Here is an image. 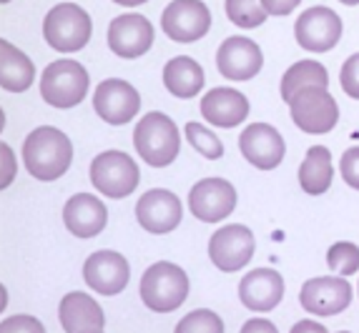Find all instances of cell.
<instances>
[{
    "instance_id": "cell-33",
    "label": "cell",
    "mask_w": 359,
    "mask_h": 333,
    "mask_svg": "<svg viewBox=\"0 0 359 333\" xmlns=\"http://www.w3.org/2000/svg\"><path fill=\"white\" fill-rule=\"evenodd\" d=\"M3 331H43V323L36 321V318H30V316H15V318H8L3 321Z\"/></svg>"
},
{
    "instance_id": "cell-26",
    "label": "cell",
    "mask_w": 359,
    "mask_h": 333,
    "mask_svg": "<svg viewBox=\"0 0 359 333\" xmlns=\"http://www.w3.org/2000/svg\"><path fill=\"white\" fill-rule=\"evenodd\" d=\"M306 85H322L327 88L330 85V76H327V68L322 63H314V60H299L294 63L282 78V98L284 101H292L294 93H299Z\"/></svg>"
},
{
    "instance_id": "cell-35",
    "label": "cell",
    "mask_w": 359,
    "mask_h": 333,
    "mask_svg": "<svg viewBox=\"0 0 359 333\" xmlns=\"http://www.w3.org/2000/svg\"><path fill=\"white\" fill-rule=\"evenodd\" d=\"M0 150H3V188H8L11 180L15 178V158H13L11 148H8L6 143L0 146Z\"/></svg>"
},
{
    "instance_id": "cell-20",
    "label": "cell",
    "mask_w": 359,
    "mask_h": 333,
    "mask_svg": "<svg viewBox=\"0 0 359 333\" xmlns=\"http://www.w3.org/2000/svg\"><path fill=\"white\" fill-rule=\"evenodd\" d=\"M108 211L96 196L76 193L63 208V223L78 238H93L106 228Z\"/></svg>"
},
{
    "instance_id": "cell-41",
    "label": "cell",
    "mask_w": 359,
    "mask_h": 333,
    "mask_svg": "<svg viewBox=\"0 0 359 333\" xmlns=\"http://www.w3.org/2000/svg\"><path fill=\"white\" fill-rule=\"evenodd\" d=\"M357 291H359V288H357Z\"/></svg>"
},
{
    "instance_id": "cell-8",
    "label": "cell",
    "mask_w": 359,
    "mask_h": 333,
    "mask_svg": "<svg viewBox=\"0 0 359 333\" xmlns=\"http://www.w3.org/2000/svg\"><path fill=\"white\" fill-rule=\"evenodd\" d=\"M294 36H297V43L304 50H309V53H327V50H332L339 43L341 20L327 6L309 8V10H304L297 18Z\"/></svg>"
},
{
    "instance_id": "cell-15",
    "label": "cell",
    "mask_w": 359,
    "mask_h": 333,
    "mask_svg": "<svg viewBox=\"0 0 359 333\" xmlns=\"http://www.w3.org/2000/svg\"><path fill=\"white\" fill-rule=\"evenodd\" d=\"M264 66L262 48L244 36H233L219 45L216 50V68L229 80H249Z\"/></svg>"
},
{
    "instance_id": "cell-30",
    "label": "cell",
    "mask_w": 359,
    "mask_h": 333,
    "mask_svg": "<svg viewBox=\"0 0 359 333\" xmlns=\"http://www.w3.org/2000/svg\"><path fill=\"white\" fill-rule=\"evenodd\" d=\"M179 333H191V331H204V333H222L224 331V321L214 311H194L186 318H181L179 326H176Z\"/></svg>"
},
{
    "instance_id": "cell-5",
    "label": "cell",
    "mask_w": 359,
    "mask_h": 333,
    "mask_svg": "<svg viewBox=\"0 0 359 333\" xmlns=\"http://www.w3.org/2000/svg\"><path fill=\"white\" fill-rule=\"evenodd\" d=\"M88 71L76 60H55L50 63L41 78L43 101L53 108H73L83 101L88 93Z\"/></svg>"
},
{
    "instance_id": "cell-34",
    "label": "cell",
    "mask_w": 359,
    "mask_h": 333,
    "mask_svg": "<svg viewBox=\"0 0 359 333\" xmlns=\"http://www.w3.org/2000/svg\"><path fill=\"white\" fill-rule=\"evenodd\" d=\"M262 3L269 15H289L294 8L299 6L302 0H262Z\"/></svg>"
},
{
    "instance_id": "cell-40",
    "label": "cell",
    "mask_w": 359,
    "mask_h": 333,
    "mask_svg": "<svg viewBox=\"0 0 359 333\" xmlns=\"http://www.w3.org/2000/svg\"><path fill=\"white\" fill-rule=\"evenodd\" d=\"M6 3H8V0H6Z\"/></svg>"
},
{
    "instance_id": "cell-29",
    "label": "cell",
    "mask_w": 359,
    "mask_h": 333,
    "mask_svg": "<svg viewBox=\"0 0 359 333\" xmlns=\"http://www.w3.org/2000/svg\"><path fill=\"white\" fill-rule=\"evenodd\" d=\"M327 263L334 274L339 276H352L354 271H359V248L354 243H334L330 250H327Z\"/></svg>"
},
{
    "instance_id": "cell-14",
    "label": "cell",
    "mask_w": 359,
    "mask_h": 333,
    "mask_svg": "<svg viewBox=\"0 0 359 333\" xmlns=\"http://www.w3.org/2000/svg\"><path fill=\"white\" fill-rule=\"evenodd\" d=\"M239 148L244 158L259 171H274L284 161V138L282 133L266 123L246 125L239 136Z\"/></svg>"
},
{
    "instance_id": "cell-27",
    "label": "cell",
    "mask_w": 359,
    "mask_h": 333,
    "mask_svg": "<svg viewBox=\"0 0 359 333\" xmlns=\"http://www.w3.org/2000/svg\"><path fill=\"white\" fill-rule=\"evenodd\" d=\"M226 15L239 28H259L269 18L262 0H226Z\"/></svg>"
},
{
    "instance_id": "cell-2",
    "label": "cell",
    "mask_w": 359,
    "mask_h": 333,
    "mask_svg": "<svg viewBox=\"0 0 359 333\" xmlns=\"http://www.w3.org/2000/svg\"><path fill=\"white\" fill-rule=\"evenodd\" d=\"M133 146L138 155L144 158L149 166L166 168L176 161L179 155V131L176 123L163 113H149L138 120L136 131H133Z\"/></svg>"
},
{
    "instance_id": "cell-32",
    "label": "cell",
    "mask_w": 359,
    "mask_h": 333,
    "mask_svg": "<svg viewBox=\"0 0 359 333\" xmlns=\"http://www.w3.org/2000/svg\"><path fill=\"white\" fill-rule=\"evenodd\" d=\"M339 171H341V178L347 180V185L359 190V146L344 150V155H341L339 161Z\"/></svg>"
},
{
    "instance_id": "cell-16",
    "label": "cell",
    "mask_w": 359,
    "mask_h": 333,
    "mask_svg": "<svg viewBox=\"0 0 359 333\" xmlns=\"http://www.w3.org/2000/svg\"><path fill=\"white\" fill-rule=\"evenodd\" d=\"M108 45L121 58H141L154 45V25L138 13L118 15L108 25Z\"/></svg>"
},
{
    "instance_id": "cell-37",
    "label": "cell",
    "mask_w": 359,
    "mask_h": 333,
    "mask_svg": "<svg viewBox=\"0 0 359 333\" xmlns=\"http://www.w3.org/2000/svg\"><path fill=\"white\" fill-rule=\"evenodd\" d=\"M292 331H314V333H324L327 328H324L322 323H317V321H299V323H294Z\"/></svg>"
},
{
    "instance_id": "cell-36",
    "label": "cell",
    "mask_w": 359,
    "mask_h": 333,
    "mask_svg": "<svg viewBox=\"0 0 359 333\" xmlns=\"http://www.w3.org/2000/svg\"><path fill=\"white\" fill-rule=\"evenodd\" d=\"M244 333H252V331H276V326L271 321H266V318H252V321H246L244 328H241Z\"/></svg>"
},
{
    "instance_id": "cell-3",
    "label": "cell",
    "mask_w": 359,
    "mask_h": 333,
    "mask_svg": "<svg viewBox=\"0 0 359 333\" xmlns=\"http://www.w3.org/2000/svg\"><path fill=\"white\" fill-rule=\"evenodd\" d=\"M189 296V276L176 263L158 261L141 278V298L156 313L176 311Z\"/></svg>"
},
{
    "instance_id": "cell-25",
    "label": "cell",
    "mask_w": 359,
    "mask_h": 333,
    "mask_svg": "<svg viewBox=\"0 0 359 333\" xmlns=\"http://www.w3.org/2000/svg\"><path fill=\"white\" fill-rule=\"evenodd\" d=\"M332 180H334L332 150H327L324 146L309 148V153L299 166V185L309 196H322L324 190H330Z\"/></svg>"
},
{
    "instance_id": "cell-38",
    "label": "cell",
    "mask_w": 359,
    "mask_h": 333,
    "mask_svg": "<svg viewBox=\"0 0 359 333\" xmlns=\"http://www.w3.org/2000/svg\"><path fill=\"white\" fill-rule=\"evenodd\" d=\"M114 3H118V6H123V8H136V6L149 3V0H114Z\"/></svg>"
},
{
    "instance_id": "cell-13",
    "label": "cell",
    "mask_w": 359,
    "mask_h": 333,
    "mask_svg": "<svg viewBox=\"0 0 359 333\" xmlns=\"http://www.w3.org/2000/svg\"><path fill=\"white\" fill-rule=\"evenodd\" d=\"M189 208L204 223H216L236 208V190L224 178H204L189 190Z\"/></svg>"
},
{
    "instance_id": "cell-39",
    "label": "cell",
    "mask_w": 359,
    "mask_h": 333,
    "mask_svg": "<svg viewBox=\"0 0 359 333\" xmlns=\"http://www.w3.org/2000/svg\"><path fill=\"white\" fill-rule=\"evenodd\" d=\"M339 3H344V6H357L359 0H339Z\"/></svg>"
},
{
    "instance_id": "cell-22",
    "label": "cell",
    "mask_w": 359,
    "mask_h": 333,
    "mask_svg": "<svg viewBox=\"0 0 359 333\" xmlns=\"http://www.w3.org/2000/svg\"><path fill=\"white\" fill-rule=\"evenodd\" d=\"M58 318L63 331L71 333H96L103 331L106 318H103L101 306L88 296V293L73 291L63 296L58 306Z\"/></svg>"
},
{
    "instance_id": "cell-11",
    "label": "cell",
    "mask_w": 359,
    "mask_h": 333,
    "mask_svg": "<svg viewBox=\"0 0 359 333\" xmlns=\"http://www.w3.org/2000/svg\"><path fill=\"white\" fill-rule=\"evenodd\" d=\"M141 108V95L121 78H108L93 90V111L111 125H126Z\"/></svg>"
},
{
    "instance_id": "cell-19",
    "label": "cell",
    "mask_w": 359,
    "mask_h": 333,
    "mask_svg": "<svg viewBox=\"0 0 359 333\" xmlns=\"http://www.w3.org/2000/svg\"><path fill=\"white\" fill-rule=\"evenodd\" d=\"M239 298L249 311L266 313L284 298V278L279 276V271H271V268L249 271L239 283Z\"/></svg>"
},
{
    "instance_id": "cell-10",
    "label": "cell",
    "mask_w": 359,
    "mask_h": 333,
    "mask_svg": "<svg viewBox=\"0 0 359 333\" xmlns=\"http://www.w3.org/2000/svg\"><path fill=\"white\" fill-rule=\"evenodd\" d=\"M254 246H257L254 233L241 223H233V226H224L214 231L209 241V256L219 271L233 274L252 261Z\"/></svg>"
},
{
    "instance_id": "cell-17",
    "label": "cell",
    "mask_w": 359,
    "mask_h": 333,
    "mask_svg": "<svg viewBox=\"0 0 359 333\" xmlns=\"http://www.w3.org/2000/svg\"><path fill=\"white\" fill-rule=\"evenodd\" d=\"M83 278L96 293L116 296L126 288L128 278H131V268H128L126 258L116 250H96L86 258Z\"/></svg>"
},
{
    "instance_id": "cell-7",
    "label": "cell",
    "mask_w": 359,
    "mask_h": 333,
    "mask_svg": "<svg viewBox=\"0 0 359 333\" xmlns=\"http://www.w3.org/2000/svg\"><path fill=\"white\" fill-rule=\"evenodd\" d=\"M138 166L128 153L103 150L90 163V183L108 198H126L138 185Z\"/></svg>"
},
{
    "instance_id": "cell-9",
    "label": "cell",
    "mask_w": 359,
    "mask_h": 333,
    "mask_svg": "<svg viewBox=\"0 0 359 333\" xmlns=\"http://www.w3.org/2000/svg\"><path fill=\"white\" fill-rule=\"evenodd\" d=\"M161 28L176 43H194L211 30V10L201 0H174L161 15Z\"/></svg>"
},
{
    "instance_id": "cell-24",
    "label": "cell",
    "mask_w": 359,
    "mask_h": 333,
    "mask_svg": "<svg viewBox=\"0 0 359 333\" xmlns=\"http://www.w3.org/2000/svg\"><path fill=\"white\" fill-rule=\"evenodd\" d=\"M204 80L206 78L201 66L189 55H179V58L168 60L166 68H163V85L176 98H194L198 90L204 88Z\"/></svg>"
},
{
    "instance_id": "cell-28",
    "label": "cell",
    "mask_w": 359,
    "mask_h": 333,
    "mask_svg": "<svg viewBox=\"0 0 359 333\" xmlns=\"http://www.w3.org/2000/svg\"><path fill=\"white\" fill-rule=\"evenodd\" d=\"M186 138H189V143H191L194 148L204 155V158L216 161V158H222L224 155L222 141H219L209 128H204L201 123H194V120L191 123H186Z\"/></svg>"
},
{
    "instance_id": "cell-6",
    "label": "cell",
    "mask_w": 359,
    "mask_h": 333,
    "mask_svg": "<svg viewBox=\"0 0 359 333\" xmlns=\"http://www.w3.org/2000/svg\"><path fill=\"white\" fill-rule=\"evenodd\" d=\"M289 113L294 125L304 133H330L339 120V108H337L334 95L322 85H306L299 93H294L289 101Z\"/></svg>"
},
{
    "instance_id": "cell-12",
    "label": "cell",
    "mask_w": 359,
    "mask_h": 333,
    "mask_svg": "<svg viewBox=\"0 0 359 333\" xmlns=\"http://www.w3.org/2000/svg\"><path fill=\"white\" fill-rule=\"evenodd\" d=\"M299 304L311 316H337L352 304V285L337 276H319L302 285Z\"/></svg>"
},
{
    "instance_id": "cell-21",
    "label": "cell",
    "mask_w": 359,
    "mask_h": 333,
    "mask_svg": "<svg viewBox=\"0 0 359 333\" xmlns=\"http://www.w3.org/2000/svg\"><path fill=\"white\" fill-rule=\"evenodd\" d=\"M201 115L216 128H233L249 115V101L233 88H214L201 98Z\"/></svg>"
},
{
    "instance_id": "cell-1",
    "label": "cell",
    "mask_w": 359,
    "mask_h": 333,
    "mask_svg": "<svg viewBox=\"0 0 359 333\" xmlns=\"http://www.w3.org/2000/svg\"><path fill=\"white\" fill-rule=\"evenodd\" d=\"M23 161L33 178L55 180L71 168V138L53 125H41L23 143Z\"/></svg>"
},
{
    "instance_id": "cell-18",
    "label": "cell",
    "mask_w": 359,
    "mask_h": 333,
    "mask_svg": "<svg viewBox=\"0 0 359 333\" xmlns=\"http://www.w3.org/2000/svg\"><path fill=\"white\" fill-rule=\"evenodd\" d=\"M181 215H184L181 201L171 190H146L136 203V218L149 233H171L181 223Z\"/></svg>"
},
{
    "instance_id": "cell-31",
    "label": "cell",
    "mask_w": 359,
    "mask_h": 333,
    "mask_svg": "<svg viewBox=\"0 0 359 333\" xmlns=\"http://www.w3.org/2000/svg\"><path fill=\"white\" fill-rule=\"evenodd\" d=\"M339 83L349 98H357L359 101V53H354L352 58H347V63L341 66Z\"/></svg>"
},
{
    "instance_id": "cell-23",
    "label": "cell",
    "mask_w": 359,
    "mask_h": 333,
    "mask_svg": "<svg viewBox=\"0 0 359 333\" xmlns=\"http://www.w3.org/2000/svg\"><path fill=\"white\" fill-rule=\"evenodd\" d=\"M33 60L8 41H0V85L11 93H23L33 85Z\"/></svg>"
},
{
    "instance_id": "cell-4",
    "label": "cell",
    "mask_w": 359,
    "mask_h": 333,
    "mask_svg": "<svg viewBox=\"0 0 359 333\" xmlns=\"http://www.w3.org/2000/svg\"><path fill=\"white\" fill-rule=\"evenodd\" d=\"M43 36L58 53L83 50L90 41V15L81 6L60 3L43 20Z\"/></svg>"
}]
</instances>
